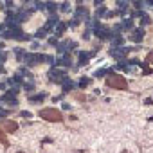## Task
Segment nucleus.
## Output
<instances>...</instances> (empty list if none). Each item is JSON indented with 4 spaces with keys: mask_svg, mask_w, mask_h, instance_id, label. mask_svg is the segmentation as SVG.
<instances>
[{
    "mask_svg": "<svg viewBox=\"0 0 153 153\" xmlns=\"http://www.w3.org/2000/svg\"><path fill=\"white\" fill-rule=\"evenodd\" d=\"M42 115H43L45 119H51V121H59V119H61V115H59L56 110H43Z\"/></svg>",
    "mask_w": 153,
    "mask_h": 153,
    "instance_id": "f257e3e1",
    "label": "nucleus"
},
{
    "mask_svg": "<svg viewBox=\"0 0 153 153\" xmlns=\"http://www.w3.org/2000/svg\"><path fill=\"white\" fill-rule=\"evenodd\" d=\"M108 85H112V87H115V88H124V87H126L124 79L117 78V76H114V78H110V79H108Z\"/></svg>",
    "mask_w": 153,
    "mask_h": 153,
    "instance_id": "f03ea898",
    "label": "nucleus"
},
{
    "mask_svg": "<svg viewBox=\"0 0 153 153\" xmlns=\"http://www.w3.org/2000/svg\"><path fill=\"white\" fill-rule=\"evenodd\" d=\"M6 126H7V130H11V131H13V130L16 128V124H15V123H7Z\"/></svg>",
    "mask_w": 153,
    "mask_h": 153,
    "instance_id": "7ed1b4c3",
    "label": "nucleus"
},
{
    "mask_svg": "<svg viewBox=\"0 0 153 153\" xmlns=\"http://www.w3.org/2000/svg\"><path fill=\"white\" fill-rule=\"evenodd\" d=\"M2 137H4V135H2V131H0V139H2Z\"/></svg>",
    "mask_w": 153,
    "mask_h": 153,
    "instance_id": "20e7f679",
    "label": "nucleus"
}]
</instances>
